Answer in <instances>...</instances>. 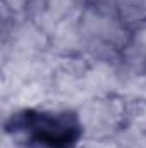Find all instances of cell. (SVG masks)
Wrapping results in <instances>:
<instances>
[{
    "instance_id": "cell-1",
    "label": "cell",
    "mask_w": 146,
    "mask_h": 148,
    "mask_svg": "<svg viewBox=\"0 0 146 148\" xmlns=\"http://www.w3.org/2000/svg\"><path fill=\"white\" fill-rule=\"evenodd\" d=\"M5 129L24 148H72L81 134L77 117L69 112L23 110L9 119Z\"/></svg>"
}]
</instances>
